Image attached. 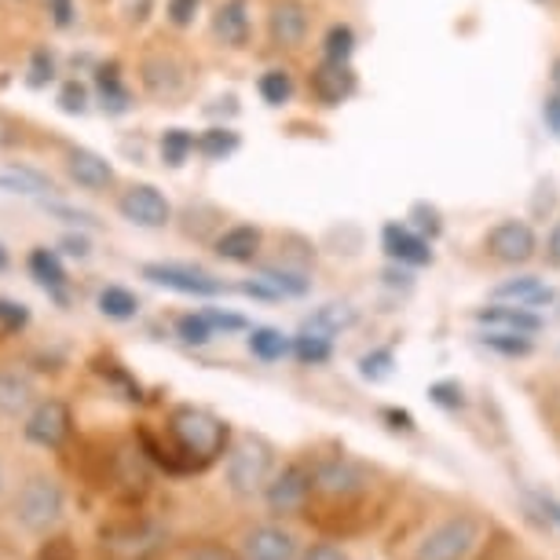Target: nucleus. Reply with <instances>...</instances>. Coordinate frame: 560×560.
<instances>
[{
  "label": "nucleus",
  "mask_w": 560,
  "mask_h": 560,
  "mask_svg": "<svg viewBox=\"0 0 560 560\" xmlns=\"http://www.w3.org/2000/svg\"><path fill=\"white\" fill-rule=\"evenodd\" d=\"M168 436L176 440V451L184 454L191 469H202L228 451V421L209 415L202 407H176L168 415Z\"/></svg>",
  "instance_id": "nucleus-1"
},
{
  "label": "nucleus",
  "mask_w": 560,
  "mask_h": 560,
  "mask_svg": "<svg viewBox=\"0 0 560 560\" xmlns=\"http://www.w3.org/2000/svg\"><path fill=\"white\" fill-rule=\"evenodd\" d=\"M275 465V447L264 436H242L235 447L228 451L224 472H228V488L235 494H257L271 477Z\"/></svg>",
  "instance_id": "nucleus-2"
},
{
  "label": "nucleus",
  "mask_w": 560,
  "mask_h": 560,
  "mask_svg": "<svg viewBox=\"0 0 560 560\" xmlns=\"http://www.w3.org/2000/svg\"><path fill=\"white\" fill-rule=\"evenodd\" d=\"M480 542V521L472 513L447 516L421 538L415 560H465Z\"/></svg>",
  "instance_id": "nucleus-3"
},
{
  "label": "nucleus",
  "mask_w": 560,
  "mask_h": 560,
  "mask_svg": "<svg viewBox=\"0 0 560 560\" xmlns=\"http://www.w3.org/2000/svg\"><path fill=\"white\" fill-rule=\"evenodd\" d=\"M15 513L19 524L30 527V532H51L62 521V488L48 477H30L15 499Z\"/></svg>",
  "instance_id": "nucleus-4"
},
{
  "label": "nucleus",
  "mask_w": 560,
  "mask_h": 560,
  "mask_svg": "<svg viewBox=\"0 0 560 560\" xmlns=\"http://www.w3.org/2000/svg\"><path fill=\"white\" fill-rule=\"evenodd\" d=\"M140 275L151 279L154 287L187 293V298H220V293L228 290L220 279H213V275L202 268H191V264H143Z\"/></svg>",
  "instance_id": "nucleus-5"
},
{
  "label": "nucleus",
  "mask_w": 560,
  "mask_h": 560,
  "mask_svg": "<svg viewBox=\"0 0 560 560\" xmlns=\"http://www.w3.org/2000/svg\"><path fill=\"white\" fill-rule=\"evenodd\" d=\"M312 491H315L312 469H308V465H301V462H293L268 483V488H264V499H268L271 513L290 516V513H301L304 505H308Z\"/></svg>",
  "instance_id": "nucleus-6"
},
{
  "label": "nucleus",
  "mask_w": 560,
  "mask_h": 560,
  "mask_svg": "<svg viewBox=\"0 0 560 560\" xmlns=\"http://www.w3.org/2000/svg\"><path fill=\"white\" fill-rule=\"evenodd\" d=\"M315 477V491L326 494V499H355L370 488V472L352 458H326L312 469Z\"/></svg>",
  "instance_id": "nucleus-7"
},
{
  "label": "nucleus",
  "mask_w": 560,
  "mask_h": 560,
  "mask_svg": "<svg viewBox=\"0 0 560 560\" xmlns=\"http://www.w3.org/2000/svg\"><path fill=\"white\" fill-rule=\"evenodd\" d=\"M118 213L136 228H165L173 220V206L168 198L151 184H132L129 191L118 198Z\"/></svg>",
  "instance_id": "nucleus-8"
},
{
  "label": "nucleus",
  "mask_w": 560,
  "mask_h": 560,
  "mask_svg": "<svg viewBox=\"0 0 560 560\" xmlns=\"http://www.w3.org/2000/svg\"><path fill=\"white\" fill-rule=\"evenodd\" d=\"M23 436L34 443V447H45V451H56L62 447V440L70 436V410L62 399H45L30 410L26 425H23Z\"/></svg>",
  "instance_id": "nucleus-9"
},
{
  "label": "nucleus",
  "mask_w": 560,
  "mask_h": 560,
  "mask_svg": "<svg viewBox=\"0 0 560 560\" xmlns=\"http://www.w3.org/2000/svg\"><path fill=\"white\" fill-rule=\"evenodd\" d=\"M538 238L524 220H502L488 231V253L502 264H527L535 257Z\"/></svg>",
  "instance_id": "nucleus-10"
},
{
  "label": "nucleus",
  "mask_w": 560,
  "mask_h": 560,
  "mask_svg": "<svg viewBox=\"0 0 560 560\" xmlns=\"http://www.w3.org/2000/svg\"><path fill=\"white\" fill-rule=\"evenodd\" d=\"M246 560H298V535L279 524H260L242 538Z\"/></svg>",
  "instance_id": "nucleus-11"
},
{
  "label": "nucleus",
  "mask_w": 560,
  "mask_h": 560,
  "mask_svg": "<svg viewBox=\"0 0 560 560\" xmlns=\"http://www.w3.org/2000/svg\"><path fill=\"white\" fill-rule=\"evenodd\" d=\"M140 78H143V89L158 100H176L179 92L187 89L184 62H179L176 56H165V51H154V56L143 59Z\"/></svg>",
  "instance_id": "nucleus-12"
},
{
  "label": "nucleus",
  "mask_w": 560,
  "mask_h": 560,
  "mask_svg": "<svg viewBox=\"0 0 560 560\" xmlns=\"http://www.w3.org/2000/svg\"><path fill=\"white\" fill-rule=\"evenodd\" d=\"M308 8L301 0H275L268 8V34L279 48H298L308 37Z\"/></svg>",
  "instance_id": "nucleus-13"
},
{
  "label": "nucleus",
  "mask_w": 560,
  "mask_h": 560,
  "mask_svg": "<svg viewBox=\"0 0 560 560\" xmlns=\"http://www.w3.org/2000/svg\"><path fill=\"white\" fill-rule=\"evenodd\" d=\"M67 173L84 191H107L114 184V165L96 151H84V147H73L67 158Z\"/></svg>",
  "instance_id": "nucleus-14"
},
{
  "label": "nucleus",
  "mask_w": 560,
  "mask_h": 560,
  "mask_svg": "<svg viewBox=\"0 0 560 560\" xmlns=\"http://www.w3.org/2000/svg\"><path fill=\"white\" fill-rule=\"evenodd\" d=\"M312 92H315V100L326 103V107H337V103H345L355 92L352 67H348V62L326 59L323 67L312 73Z\"/></svg>",
  "instance_id": "nucleus-15"
},
{
  "label": "nucleus",
  "mask_w": 560,
  "mask_h": 560,
  "mask_svg": "<svg viewBox=\"0 0 560 560\" xmlns=\"http://www.w3.org/2000/svg\"><path fill=\"white\" fill-rule=\"evenodd\" d=\"M477 323H483L488 330H513V334H538L542 330V315H535L532 308L521 304H491V308H477Z\"/></svg>",
  "instance_id": "nucleus-16"
},
{
  "label": "nucleus",
  "mask_w": 560,
  "mask_h": 560,
  "mask_svg": "<svg viewBox=\"0 0 560 560\" xmlns=\"http://www.w3.org/2000/svg\"><path fill=\"white\" fill-rule=\"evenodd\" d=\"M382 246H385L388 257L399 260V264H410V268L432 264L429 242L421 238V235H415V231L404 228V224H385V231H382Z\"/></svg>",
  "instance_id": "nucleus-17"
},
{
  "label": "nucleus",
  "mask_w": 560,
  "mask_h": 560,
  "mask_svg": "<svg viewBox=\"0 0 560 560\" xmlns=\"http://www.w3.org/2000/svg\"><path fill=\"white\" fill-rule=\"evenodd\" d=\"M491 298L502 304H521V308H542V304H553V287H546L535 275H521V279H505L502 287H494Z\"/></svg>",
  "instance_id": "nucleus-18"
},
{
  "label": "nucleus",
  "mask_w": 560,
  "mask_h": 560,
  "mask_svg": "<svg viewBox=\"0 0 560 560\" xmlns=\"http://www.w3.org/2000/svg\"><path fill=\"white\" fill-rule=\"evenodd\" d=\"M30 275L37 279V287H45L59 304H67V268H62L59 253L48 246H37L26 260Z\"/></svg>",
  "instance_id": "nucleus-19"
},
{
  "label": "nucleus",
  "mask_w": 560,
  "mask_h": 560,
  "mask_svg": "<svg viewBox=\"0 0 560 560\" xmlns=\"http://www.w3.org/2000/svg\"><path fill=\"white\" fill-rule=\"evenodd\" d=\"M260 228H253V224H235V228H228L224 235H220L213 246H217V257H224L231 264H249V260H257V253H260Z\"/></svg>",
  "instance_id": "nucleus-20"
},
{
  "label": "nucleus",
  "mask_w": 560,
  "mask_h": 560,
  "mask_svg": "<svg viewBox=\"0 0 560 560\" xmlns=\"http://www.w3.org/2000/svg\"><path fill=\"white\" fill-rule=\"evenodd\" d=\"M213 34L231 48H242L249 40V12L246 0H224L213 15Z\"/></svg>",
  "instance_id": "nucleus-21"
},
{
  "label": "nucleus",
  "mask_w": 560,
  "mask_h": 560,
  "mask_svg": "<svg viewBox=\"0 0 560 560\" xmlns=\"http://www.w3.org/2000/svg\"><path fill=\"white\" fill-rule=\"evenodd\" d=\"M355 308L352 304H345V301H334V304H323V308H315L308 319H304L301 330H308V334H323V337H334L337 334H345V330H352L355 326Z\"/></svg>",
  "instance_id": "nucleus-22"
},
{
  "label": "nucleus",
  "mask_w": 560,
  "mask_h": 560,
  "mask_svg": "<svg viewBox=\"0 0 560 560\" xmlns=\"http://www.w3.org/2000/svg\"><path fill=\"white\" fill-rule=\"evenodd\" d=\"M96 92H100V107L107 114H125L132 107L129 89L121 84V67L118 62H103L96 70Z\"/></svg>",
  "instance_id": "nucleus-23"
},
{
  "label": "nucleus",
  "mask_w": 560,
  "mask_h": 560,
  "mask_svg": "<svg viewBox=\"0 0 560 560\" xmlns=\"http://www.w3.org/2000/svg\"><path fill=\"white\" fill-rule=\"evenodd\" d=\"M0 191H4V195L40 198V195L56 191V184H51L48 176L34 173V168H4V173H0Z\"/></svg>",
  "instance_id": "nucleus-24"
},
{
  "label": "nucleus",
  "mask_w": 560,
  "mask_h": 560,
  "mask_svg": "<svg viewBox=\"0 0 560 560\" xmlns=\"http://www.w3.org/2000/svg\"><path fill=\"white\" fill-rule=\"evenodd\" d=\"M249 352L257 355L260 363H279V359H287L293 352V345H290V337L282 330H275V326H253Z\"/></svg>",
  "instance_id": "nucleus-25"
},
{
  "label": "nucleus",
  "mask_w": 560,
  "mask_h": 560,
  "mask_svg": "<svg viewBox=\"0 0 560 560\" xmlns=\"http://www.w3.org/2000/svg\"><path fill=\"white\" fill-rule=\"evenodd\" d=\"M30 399H34V388H30L26 377L8 374L4 370V374H0V415L19 418L30 407Z\"/></svg>",
  "instance_id": "nucleus-26"
},
{
  "label": "nucleus",
  "mask_w": 560,
  "mask_h": 560,
  "mask_svg": "<svg viewBox=\"0 0 560 560\" xmlns=\"http://www.w3.org/2000/svg\"><path fill=\"white\" fill-rule=\"evenodd\" d=\"M100 312L107 315V319H136V312H140V298H136L132 290H125V287H107V290H100Z\"/></svg>",
  "instance_id": "nucleus-27"
},
{
  "label": "nucleus",
  "mask_w": 560,
  "mask_h": 560,
  "mask_svg": "<svg viewBox=\"0 0 560 560\" xmlns=\"http://www.w3.org/2000/svg\"><path fill=\"white\" fill-rule=\"evenodd\" d=\"M293 355H298V363H304V366H323V363H330L334 345H330V337L301 330L293 337Z\"/></svg>",
  "instance_id": "nucleus-28"
},
{
  "label": "nucleus",
  "mask_w": 560,
  "mask_h": 560,
  "mask_svg": "<svg viewBox=\"0 0 560 560\" xmlns=\"http://www.w3.org/2000/svg\"><path fill=\"white\" fill-rule=\"evenodd\" d=\"M257 279L271 282L275 290L282 293V298H304V293L312 290V282L304 279V271H290V268H279V264H268V268H260Z\"/></svg>",
  "instance_id": "nucleus-29"
},
{
  "label": "nucleus",
  "mask_w": 560,
  "mask_h": 560,
  "mask_svg": "<svg viewBox=\"0 0 560 560\" xmlns=\"http://www.w3.org/2000/svg\"><path fill=\"white\" fill-rule=\"evenodd\" d=\"M480 341L491 348V352H499L505 359H524L532 355V337L527 334H513V330H488L480 334Z\"/></svg>",
  "instance_id": "nucleus-30"
},
{
  "label": "nucleus",
  "mask_w": 560,
  "mask_h": 560,
  "mask_svg": "<svg viewBox=\"0 0 560 560\" xmlns=\"http://www.w3.org/2000/svg\"><path fill=\"white\" fill-rule=\"evenodd\" d=\"M257 92L268 107H282V103L293 100V78L287 70H268L264 78L257 81Z\"/></svg>",
  "instance_id": "nucleus-31"
},
{
  "label": "nucleus",
  "mask_w": 560,
  "mask_h": 560,
  "mask_svg": "<svg viewBox=\"0 0 560 560\" xmlns=\"http://www.w3.org/2000/svg\"><path fill=\"white\" fill-rule=\"evenodd\" d=\"M213 323L206 319V312L202 315H195V312H187V315H179L176 319V337L184 345H195V348H202V345H209L213 341Z\"/></svg>",
  "instance_id": "nucleus-32"
},
{
  "label": "nucleus",
  "mask_w": 560,
  "mask_h": 560,
  "mask_svg": "<svg viewBox=\"0 0 560 560\" xmlns=\"http://www.w3.org/2000/svg\"><path fill=\"white\" fill-rule=\"evenodd\" d=\"M195 147H198V140L187 129H168V132H162V162L179 168V165L187 162V154H191Z\"/></svg>",
  "instance_id": "nucleus-33"
},
{
  "label": "nucleus",
  "mask_w": 560,
  "mask_h": 560,
  "mask_svg": "<svg viewBox=\"0 0 560 560\" xmlns=\"http://www.w3.org/2000/svg\"><path fill=\"white\" fill-rule=\"evenodd\" d=\"M393 370H396L393 348H374V352H366L359 359V374H363L366 382H385V377H393Z\"/></svg>",
  "instance_id": "nucleus-34"
},
{
  "label": "nucleus",
  "mask_w": 560,
  "mask_h": 560,
  "mask_svg": "<svg viewBox=\"0 0 560 560\" xmlns=\"http://www.w3.org/2000/svg\"><path fill=\"white\" fill-rule=\"evenodd\" d=\"M198 151H202L206 158H213V162H220V158H228V154L238 151V132H231V129H209L202 140H198Z\"/></svg>",
  "instance_id": "nucleus-35"
},
{
  "label": "nucleus",
  "mask_w": 560,
  "mask_h": 560,
  "mask_svg": "<svg viewBox=\"0 0 560 560\" xmlns=\"http://www.w3.org/2000/svg\"><path fill=\"white\" fill-rule=\"evenodd\" d=\"M51 81H56V59H51L48 48H37L34 56H30L26 84H30V89H48Z\"/></svg>",
  "instance_id": "nucleus-36"
},
{
  "label": "nucleus",
  "mask_w": 560,
  "mask_h": 560,
  "mask_svg": "<svg viewBox=\"0 0 560 560\" xmlns=\"http://www.w3.org/2000/svg\"><path fill=\"white\" fill-rule=\"evenodd\" d=\"M326 59H334V62H348L352 59V51H355V34H352V26H330V34H326Z\"/></svg>",
  "instance_id": "nucleus-37"
},
{
  "label": "nucleus",
  "mask_w": 560,
  "mask_h": 560,
  "mask_svg": "<svg viewBox=\"0 0 560 560\" xmlns=\"http://www.w3.org/2000/svg\"><path fill=\"white\" fill-rule=\"evenodd\" d=\"M30 326V308L23 301H12V298H0V330L4 334H19Z\"/></svg>",
  "instance_id": "nucleus-38"
},
{
  "label": "nucleus",
  "mask_w": 560,
  "mask_h": 560,
  "mask_svg": "<svg viewBox=\"0 0 560 560\" xmlns=\"http://www.w3.org/2000/svg\"><path fill=\"white\" fill-rule=\"evenodd\" d=\"M429 399L436 407H443V410H462L465 407V388L458 385V382H432L429 385Z\"/></svg>",
  "instance_id": "nucleus-39"
},
{
  "label": "nucleus",
  "mask_w": 560,
  "mask_h": 560,
  "mask_svg": "<svg viewBox=\"0 0 560 560\" xmlns=\"http://www.w3.org/2000/svg\"><path fill=\"white\" fill-rule=\"evenodd\" d=\"M59 110L62 114H84L89 110V89L81 81H67L59 89Z\"/></svg>",
  "instance_id": "nucleus-40"
},
{
  "label": "nucleus",
  "mask_w": 560,
  "mask_h": 560,
  "mask_svg": "<svg viewBox=\"0 0 560 560\" xmlns=\"http://www.w3.org/2000/svg\"><path fill=\"white\" fill-rule=\"evenodd\" d=\"M100 374H103V377H110V382L118 385V388H125V399H136V404L143 399V388L132 382L129 370H125L121 363H114V359H107V363L100 366Z\"/></svg>",
  "instance_id": "nucleus-41"
},
{
  "label": "nucleus",
  "mask_w": 560,
  "mask_h": 560,
  "mask_svg": "<svg viewBox=\"0 0 560 560\" xmlns=\"http://www.w3.org/2000/svg\"><path fill=\"white\" fill-rule=\"evenodd\" d=\"M527 502H532V510L542 516L546 524L560 527V499H553L549 491H527Z\"/></svg>",
  "instance_id": "nucleus-42"
},
{
  "label": "nucleus",
  "mask_w": 560,
  "mask_h": 560,
  "mask_svg": "<svg viewBox=\"0 0 560 560\" xmlns=\"http://www.w3.org/2000/svg\"><path fill=\"white\" fill-rule=\"evenodd\" d=\"M198 8H202V0H168V23L179 26V30L191 26Z\"/></svg>",
  "instance_id": "nucleus-43"
},
{
  "label": "nucleus",
  "mask_w": 560,
  "mask_h": 560,
  "mask_svg": "<svg viewBox=\"0 0 560 560\" xmlns=\"http://www.w3.org/2000/svg\"><path fill=\"white\" fill-rule=\"evenodd\" d=\"M206 319L213 323V330H224V334H238V330H246V319L242 315H235V312H220V308H209L206 312Z\"/></svg>",
  "instance_id": "nucleus-44"
},
{
  "label": "nucleus",
  "mask_w": 560,
  "mask_h": 560,
  "mask_svg": "<svg viewBox=\"0 0 560 560\" xmlns=\"http://www.w3.org/2000/svg\"><path fill=\"white\" fill-rule=\"evenodd\" d=\"M179 560H235L228 553L224 546H213V542H202V546H187Z\"/></svg>",
  "instance_id": "nucleus-45"
},
{
  "label": "nucleus",
  "mask_w": 560,
  "mask_h": 560,
  "mask_svg": "<svg viewBox=\"0 0 560 560\" xmlns=\"http://www.w3.org/2000/svg\"><path fill=\"white\" fill-rule=\"evenodd\" d=\"M114 4H118V12L125 15V23H143V19L151 15L154 0H114Z\"/></svg>",
  "instance_id": "nucleus-46"
},
{
  "label": "nucleus",
  "mask_w": 560,
  "mask_h": 560,
  "mask_svg": "<svg viewBox=\"0 0 560 560\" xmlns=\"http://www.w3.org/2000/svg\"><path fill=\"white\" fill-rule=\"evenodd\" d=\"M48 209H51V217L67 220V224H84V228H92V224H96V217H92V213H84V209H73V206H48Z\"/></svg>",
  "instance_id": "nucleus-47"
},
{
  "label": "nucleus",
  "mask_w": 560,
  "mask_h": 560,
  "mask_svg": "<svg viewBox=\"0 0 560 560\" xmlns=\"http://www.w3.org/2000/svg\"><path fill=\"white\" fill-rule=\"evenodd\" d=\"M242 293L246 298H257V301H282V293L264 279H253V282H242Z\"/></svg>",
  "instance_id": "nucleus-48"
},
{
  "label": "nucleus",
  "mask_w": 560,
  "mask_h": 560,
  "mask_svg": "<svg viewBox=\"0 0 560 560\" xmlns=\"http://www.w3.org/2000/svg\"><path fill=\"white\" fill-rule=\"evenodd\" d=\"M415 217H418V228H421V231H429V235H440V213H436L432 206L418 202V206H415Z\"/></svg>",
  "instance_id": "nucleus-49"
},
{
  "label": "nucleus",
  "mask_w": 560,
  "mask_h": 560,
  "mask_svg": "<svg viewBox=\"0 0 560 560\" xmlns=\"http://www.w3.org/2000/svg\"><path fill=\"white\" fill-rule=\"evenodd\" d=\"M48 12L59 30H67L73 23V0H48Z\"/></svg>",
  "instance_id": "nucleus-50"
},
{
  "label": "nucleus",
  "mask_w": 560,
  "mask_h": 560,
  "mask_svg": "<svg viewBox=\"0 0 560 560\" xmlns=\"http://www.w3.org/2000/svg\"><path fill=\"white\" fill-rule=\"evenodd\" d=\"M301 560H348V553L341 546H330V542H319V546H312L308 553H304Z\"/></svg>",
  "instance_id": "nucleus-51"
},
{
  "label": "nucleus",
  "mask_w": 560,
  "mask_h": 560,
  "mask_svg": "<svg viewBox=\"0 0 560 560\" xmlns=\"http://www.w3.org/2000/svg\"><path fill=\"white\" fill-rule=\"evenodd\" d=\"M59 246H62V253H67V257H78V260H84L92 253L89 238H84V235H67V238L59 242Z\"/></svg>",
  "instance_id": "nucleus-52"
},
{
  "label": "nucleus",
  "mask_w": 560,
  "mask_h": 560,
  "mask_svg": "<svg viewBox=\"0 0 560 560\" xmlns=\"http://www.w3.org/2000/svg\"><path fill=\"white\" fill-rule=\"evenodd\" d=\"M542 118H546V125H549V132H553L557 140H560V96H546V103H542Z\"/></svg>",
  "instance_id": "nucleus-53"
},
{
  "label": "nucleus",
  "mask_w": 560,
  "mask_h": 560,
  "mask_svg": "<svg viewBox=\"0 0 560 560\" xmlns=\"http://www.w3.org/2000/svg\"><path fill=\"white\" fill-rule=\"evenodd\" d=\"M385 421H388V429H396V432H415V418L407 415V410H385Z\"/></svg>",
  "instance_id": "nucleus-54"
},
{
  "label": "nucleus",
  "mask_w": 560,
  "mask_h": 560,
  "mask_svg": "<svg viewBox=\"0 0 560 560\" xmlns=\"http://www.w3.org/2000/svg\"><path fill=\"white\" fill-rule=\"evenodd\" d=\"M40 560H70V542H67V538H56V542H48L45 553H40Z\"/></svg>",
  "instance_id": "nucleus-55"
},
{
  "label": "nucleus",
  "mask_w": 560,
  "mask_h": 560,
  "mask_svg": "<svg viewBox=\"0 0 560 560\" xmlns=\"http://www.w3.org/2000/svg\"><path fill=\"white\" fill-rule=\"evenodd\" d=\"M546 257H549V264L553 268H560V224L549 231V242H546Z\"/></svg>",
  "instance_id": "nucleus-56"
},
{
  "label": "nucleus",
  "mask_w": 560,
  "mask_h": 560,
  "mask_svg": "<svg viewBox=\"0 0 560 560\" xmlns=\"http://www.w3.org/2000/svg\"><path fill=\"white\" fill-rule=\"evenodd\" d=\"M549 78H553V89H557V96H560V59L553 62V73H549Z\"/></svg>",
  "instance_id": "nucleus-57"
},
{
  "label": "nucleus",
  "mask_w": 560,
  "mask_h": 560,
  "mask_svg": "<svg viewBox=\"0 0 560 560\" xmlns=\"http://www.w3.org/2000/svg\"><path fill=\"white\" fill-rule=\"evenodd\" d=\"M8 264H12V260H8V249L0 246V271H8Z\"/></svg>",
  "instance_id": "nucleus-58"
}]
</instances>
